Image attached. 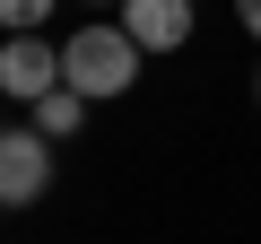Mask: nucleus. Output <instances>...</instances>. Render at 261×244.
<instances>
[{
    "mask_svg": "<svg viewBox=\"0 0 261 244\" xmlns=\"http://www.w3.org/2000/svg\"><path fill=\"white\" fill-rule=\"evenodd\" d=\"M61 79L79 96H122L130 79H140V35L130 27H79L61 44Z\"/></svg>",
    "mask_w": 261,
    "mask_h": 244,
    "instance_id": "nucleus-1",
    "label": "nucleus"
},
{
    "mask_svg": "<svg viewBox=\"0 0 261 244\" xmlns=\"http://www.w3.org/2000/svg\"><path fill=\"white\" fill-rule=\"evenodd\" d=\"M44 183H53V140L44 131H9L0 140V201L27 209V201H44Z\"/></svg>",
    "mask_w": 261,
    "mask_h": 244,
    "instance_id": "nucleus-2",
    "label": "nucleus"
},
{
    "mask_svg": "<svg viewBox=\"0 0 261 244\" xmlns=\"http://www.w3.org/2000/svg\"><path fill=\"white\" fill-rule=\"evenodd\" d=\"M0 87L27 96V105H35V96H53V87H61V44H44L35 27H27V35H9V53H0Z\"/></svg>",
    "mask_w": 261,
    "mask_h": 244,
    "instance_id": "nucleus-3",
    "label": "nucleus"
},
{
    "mask_svg": "<svg viewBox=\"0 0 261 244\" xmlns=\"http://www.w3.org/2000/svg\"><path fill=\"white\" fill-rule=\"evenodd\" d=\"M122 27L140 35V53H174L192 44V0H122Z\"/></svg>",
    "mask_w": 261,
    "mask_h": 244,
    "instance_id": "nucleus-4",
    "label": "nucleus"
},
{
    "mask_svg": "<svg viewBox=\"0 0 261 244\" xmlns=\"http://www.w3.org/2000/svg\"><path fill=\"white\" fill-rule=\"evenodd\" d=\"M87 105H96V96H79V87L61 79L53 96H35V131H44V140H70L79 122H87Z\"/></svg>",
    "mask_w": 261,
    "mask_h": 244,
    "instance_id": "nucleus-5",
    "label": "nucleus"
},
{
    "mask_svg": "<svg viewBox=\"0 0 261 244\" xmlns=\"http://www.w3.org/2000/svg\"><path fill=\"white\" fill-rule=\"evenodd\" d=\"M44 9H53V0H0V27L27 35V27H44Z\"/></svg>",
    "mask_w": 261,
    "mask_h": 244,
    "instance_id": "nucleus-6",
    "label": "nucleus"
},
{
    "mask_svg": "<svg viewBox=\"0 0 261 244\" xmlns=\"http://www.w3.org/2000/svg\"><path fill=\"white\" fill-rule=\"evenodd\" d=\"M235 18H244V27H252V35H261V0H235Z\"/></svg>",
    "mask_w": 261,
    "mask_h": 244,
    "instance_id": "nucleus-7",
    "label": "nucleus"
},
{
    "mask_svg": "<svg viewBox=\"0 0 261 244\" xmlns=\"http://www.w3.org/2000/svg\"><path fill=\"white\" fill-rule=\"evenodd\" d=\"M252 96H261V79H252Z\"/></svg>",
    "mask_w": 261,
    "mask_h": 244,
    "instance_id": "nucleus-8",
    "label": "nucleus"
}]
</instances>
